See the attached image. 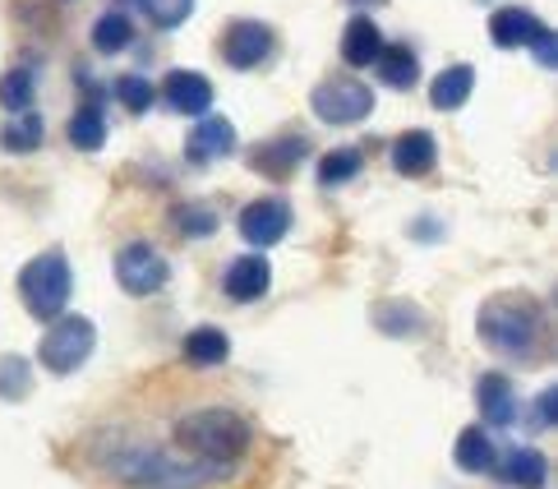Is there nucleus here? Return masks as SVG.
I'll return each mask as SVG.
<instances>
[{
	"mask_svg": "<svg viewBox=\"0 0 558 489\" xmlns=\"http://www.w3.org/2000/svg\"><path fill=\"white\" fill-rule=\"evenodd\" d=\"M277 51V33L258 19H235V24L222 33V61L231 70H258Z\"/></svg>",
	"mask_w": 558,
	"mask_h": 489,
	"instance_id": "8",
	"label": "nucleus"
},
{
	"mask_svg": "<svg viewBox=\"0 0 558 489\" xmlns=\"http://www.w3.org/2000/svg\"><path fill=\"white\" fill-rule=\"evenodd\" d=\"M116 282H121V291H130V296H157V291L171 282V264L148 241H134L116 254Z\"/></svg>",
	"mask_w": 558,
	"mask_h": 489,
	"instance_id": "7",
	"label": "nucleus"
},
{
	"mask_svg": "<svg viewBox=\"0 0 558 489\" xmlns=\"http://www.w3.org/2000/svg\"><path fill=\"white\" fill-rule=\"evenodd\" d=\"M28 388H33V365L24 356H0V398L24 402Z\"/></svg>",
	"mask_w": 558,
	"mask_h": 489,
	"instance_id": "28",
	"label": "nucleus"
},
{
	"mask_svg": "<svg viewBox=\"0 0 558 489\" xmlns=\"http://www.w3.org/2000/svg\"><path fill=\"white\" fill-rule=\"evenodd\" d=\"M475 328H481V338L489 351H498V356H512V360H531L535 346H541V305H535L531 296H517V291H504V296H494L481 305V319H475Z\"/></svg>",
	"mask_w": 558,
	"mask_h": 489,
	"instance_id": "1",
	"label": "nucleus"
},
{
	"mask_svg": "<svg viewBox=\"0 0 558 489\" xmlns=\"http://www.w3.org/2000/svg\"><path fill=\"white\" fill-rule=\"evenodd\" d=\"M268 286H272V264L264 259V254H241L231 268H227V278H222V291L231 301H258V296H268Z\"/></svg>",
	"mask_w": 558,
	"mask_h": 489,
	"instance_id": "12",
	"label": "nucleus"
},
{
	"mask_svg": "<svg viewBox=\"0 0 558 489\" xmlns=\"http://www.w3.org/2000/svg\"><path fill=\"white\" fill-rule=\"evenodd\" d=\"M535 420H541V429H549L558 420V393H554V388H545L541 402H535Z\"/></svg>",
	"mask_w": 558,
	"mask_h": 489,
	"instance_id": "33",
	"label": "nucleus"
},
{
	"mask_svg": "<svg viewBox=\"0 0 558 489\" xmlns=\"http://www.w3.org/2000/svg\"><path fill=\"white\" fill-rule=\"evenodd\" d=\"M235 152V125L227 115H198V125L190 134V158L194 162H217Z\"/></svg>",
	"mask_w": 558,
	"mask_h": 489,
	"instance_id": "14",
	"label": "nucleus"
},
{
	"mask_svg": "<svg viewBox=\"0 0 558 489\" xmlns=\"http://www.w3.org/2000/svg\"><path fill=\"white\" fill-rule=\"evenodd\" d=\"M134 42V19L125 10H107L93 24V51L97 56H121Z\"/></svg>",
	"mask_w": 558,
	"mask_h": 489,
	"instance_id": "22",
	"label": "nucleus"
},
{
	"mask_svg": "<svg viewBox=\"0 0 558 489\" xmlns=\"http://www.w3.org/2000/svg\"><path fill=\"white\" fill-rule=\"evenodd\" d=\"M374 70H378V80H384L388 88H397V93H411L415 84H421V56H415L407 42H384Z\"/></svg>",
	"mask_w": 558,
	"mask_h": 489,
	"instance_id": "17",
	"label": "nucleus"
},
{
	"mask_svg": "<svg viewBox=\"0 0 558 489\" xmlns=\"http://www.w3.org/2000/svg\"><path fill=\"white\" fill-rule=\"evenodd\" d=\"M162 102L198 121V115H208V107H213V84L198 70H171L162 80Z\"/></svg>",
	"mask_w": 558,
	"mask_h": 489,
	"instance_id": "11",
	"label": "nucleus"
},
{
	"mask_svg": "<svg viewBox=\"0 0 558 489\" xmlns=\"http://www.w3.org/2000/svg\"><path fill=\"white\" fill-rule=\"evenodd\" d=\"M227 356H231V338L222 328H194L185 338V360L194 369H213V365H222Z\"/></svg>",
	"mask_w": 558,
	"mask_h": 489,
	"instance_id": "23",
	"label": "nucleus"
},
{
	"mask_svg": "<svg viewBox=\"0 0 558 489\" xmlns=\"http://www.w3.org/2000/svg\"><path fill=\"white\" fill-rule=\"evenodd\" d=\"M305 139H272V144H264L254 152V171H264V175H272V181H282V175H291L295 167L305 162Z\"/></svg>",
	"mask_w": 558,
	"mask_h": 489,
	"instance_id": "21",
	"label": "nucleus"
},
{
	"mask_svg": "<svg viewBox=\"0 0 558 489\" xmlns=\"http://www.w3.org/2000/svg\"><path fill=\"white\" fill-rule=\"evenodd\" d=\"M116 97H121V107H125V111L144 115V111L157 102V88L144 80V74H121V80H116Z\"/></svg>",
	"mask_w": 558,
	"mask_h": 489,
	"instance_id": "30",
	"label": "nucleus"
},
{
	"mask_svg": "<svg viewBox=\"0 0 558 489\" xmlns=\"http://www.w3.org/2000/svg\"><path fill=\"white\" fill-rule=\"evenodd\" d=\"M171 218H175V227H181L185 236H213L217 231V218H213L208 204H181Z\"/></svg>",
	"mask_w": 558,
	"mask_h": 489,
	"instance_id": "31",
	"label": "nucleus"
},
{
	"mask_svg": "<svg viewBox=\"0 0 558 489\" xmlns=\"http://www.w3.org/2000/svg\"><path fill=\"white\" fill-rule=\"evenodd\" d=\"M545 28H549L545 19H541V14H531V10H522V5H504V10H494V14H489V42H494V47H504V51L531 47Z\"/></svg>",
	"mask_w": 558,
	"mask_h": 489,
	"instance_id": "10",
	"label": "nucleus"
},
{
	"mask_svg": "<svg viewBox=\"0 0 558 489\" xmlns=\"http://www.w3.org/2000/svg\"><path fill=\"white\" fill-rule=\"evenodd\" d=\"M93 346H97L93 319H84V315H61V319H51L43 346H37V360H43L51 375H74V369L88 365Z\"/></svg>",
	"mask_w": 558,
	"mask_h": 489,
	"instance_id": "5",
	"label": "nucleus"
},
{
	"mask_svg": "<svg viewBox=\"0 0 558 489\" xmlns=\"http://www.w3.org/2000/svg\"><path fill=\"white\" fill-rule=\"evenodd\" d=\"M138 10L153 28H181L194 14V0H138Z\"/></svg>",
	"mask_w": 558,
	"mask_h": 489,
	"instance_id": "29",
	"label": "nucleus"
},
{
	"mask_svg": "<svg viewBox=\"0 0 558 489\" xmlns=\"http://www.w3.org/2000/svg\"><path fill=\"white\" fill-rule=\"evenodd\" d=\"M531 51H535V61H541V70H554V65H558V42H554V28H545L541 37H535Z\"/></svg>",
	"mask_w": 558,
	"mask_h": 489,
	"instance_id": "32",
	"label": "nucleus"
},
{
	"mask_svg": "<svg viewBox=\"0 0 558 489\" xmlns=\"http://www.w3.org/2000/svg\"><path fill=\"white\" fill-rule=\"evenodd\" d=\"M33 93H37V80H33L28 65H14V70L0 74V107H5L10 115L28 111L33 107Z\"/></svg>",
	"mask_w": 558,
	"mask_h": 489,
	"instance_id": "26",
	"label": "nucleus"
},
{
	"mask_svg": "<svg viewBox=\"0 0 558 489\" xmlns=\"http://www.w3.org/2000/svg\"><path fill=\"white\" fill-rule=\"evenodd\" d=\"M70 286H74V272L61 249L37 254L19 272V296H24V309L33 319H61L70 305Z\"/></svg>",
	"mask_w": 558,
	"mask_h": 489,
	"instance_id": "4",
	"label": "nucleus"
},
{
	"mask_svg": "<svg viewBox=\"0 0 558 489\" xmlns=\"http://www.w3.org/2000/svg\"><path fill=\"white\" fill-rule=\"evenodd\" d=\"M70 144L84 148V152H97L107 144V115H102V107H97V102H84L70 115Z\"/></svg>",
	"mask_w": 558,
	"mask_h": 489,
	"instance_id": "24",
	"label": "nucleus"
},
{
	"mask_svg": "<svg viewBox=\"0 0 558 489\" xmlns=\"http://www.w3.org/2000/svg\"><path fill=\"white\" fill-rule=\"evenodd\" d=\"M250 420L235 416L227 406H204V411H190V416L175 425V443L194 453L198 462L208 466H227L235 457L250 453Z\"/></svg>",
	"mask_w": 558,
	"mask_h": 489,
	"instance_id": "2",
	"label": "nucleus"
},
{
	"mask_svg": "<svg viewBox=\"0 0 558 489\" xmlns=\"http://www.w3.org/2000/svg\"><path fill=\"white\" fill-rule=\"evenodd\" d=\"M116 480H125L130 489H204L208 480L222 476V466L208 462H175L157 448H125L111 457Z\"/></svg>",
	"mask_w": 558,
	"mask_h": 489,
	"instance_id": "3",
	"label": "nucleus"
},
{
	"mask_svg": "<svg viewBox=\"0 0 558 489\" xmlns=\"http://www.w3.org/2000/svg\"><path fill=\"white\" fill-rule=\"evenodd\" d=\"M361 167H365L361 148H332V152L318 158V181H324V185H347V181L361 175Z\"/></svg>",
	"mask_w": 558,
	"mask_h": 489,
	"instance_id": "27",
	"label": "nucleus"
},
{
	"mask_svg": "<svg viewBox=\"0 0 558 489\" xmlns=\"http://www.w3.org/2000/svg\"><path fill=\"white\" fill-rule=\"evenodd\" d=\"M471 93H475V70H471V65H448V70L434 74L429 102H434L438 111H462V107L471 102Z\"/></svg>",
	"mask_w": 558,
	"mask_h": 489,
	"instance_id": "19",
	"label": "nucleus"
},
{
	"mask_svg": "<svg viewBox=\"0 0 558 489\" xmlns=\"http://www.w3.org/2000/svg\"><path fill=\"white\" fill-rule=\"evenodd\" d=\"M351 5H384V0H351Z\"/></svg>",
	"mask_w": 558,
	"mask_h": 489,
	"instance_id": "34",
	"label": "nucleus"
},
{
	"mask_svg": "<svg viewBox=\"0 0 558 489\" xmlns=\"http://www.w3.org/2000/svg\"><path fill=\"white\" fill-rule=\"evenodd\" d=\"M378 51H384V28H378L369 14H355L342 28V61L351 70H369L378 61Z\"/></svg>",
	"mask_w": 558,
	"mask_h": 489,
	"instance_id": "15",
	"label": "nucleus"
},
{
	"mask_svg": "<svg viewBox=\"0 0 558 489\" xmlns=\"http://www.w3.org/2000/svg\"><path fill=\"white\" fill-rule=\"evenodd\" d=\"M310 107L324 125H361L365 115L374 111V88L351 80V74H332V80L314 84Z\"/></svg>",
	"mask_w": 558,
	"mask_h": 489,
	"instance_id": "6",
	"label": "nucleus"
},
{
	"mask_svg": "<svg viewBox=\"0 0 558 489\" xmlns=\"http://www.w3.org/2000/svg\"><path fill=\"white\" fill-rule=\"evenodd\" d=\"M291 231V204L268 194V199H254L241 208V236L254 245V249H272Z\"/></svg>",
	"mask_w": 558,
	"mask_h": 489,
	"instance_id": "9",
	"label": "nucleus"
},
{
	"mask_svg": "<svg viewBox=\"0 0 558 489\" xmlns=\"http://www.w3.org/2000/svg\"><path fill=\"white\" fill-rule=\"evenodd\" d=\"M452 457H457V466H462L466 476H485V472H494L498 448H494V439L485 435L481 425H471V429H462V435H457Z\"/></svg>",
	"mask_w": 558,
	"mask_h": 489,
	"instance_id": "20",
	"label": "nucleus"
},
{
	"mask_svg": "<svg viewBox=\"0 0 558 489\" xmlns=\"http://www.w3.org/2000/svg\"><path fill=\"white\" fill-rule=\"evenodd\" d=\"M392 167L402 175H429L438 167V139L429 130H407L402 139L392 144Z\"/></svg>",
	"mask_w": 558,
	"mask_h": 489,
	"instance_id": "16",
	"label": "nucleus"
},
{
	"mask_svg": "<svg viewBox=\"0 0 558 489\" xmlns=\"http://www.w3.org/2000/svg\"><path fill=\"white\" fill-rule=\"evenodd\" d=\"M43 139H47V125L37 111H19L14 121L0 130V148L5 152H33V148H43Z\"/></svg>",
	"mask_w": 558,
	"mask_h": 489,
	"instance_id": "25",
	"label": "nucleus"
},
{
	"mask_svg": "<svg viewBox=\"0 0 558 489\" xmlns=\"http://www.w3.org/2000/svg\"><path fill=\"white\" fill-rule=\"evenodd\" d=\"M494 466H498V476H504V485H512V489H545V480H549V462H545V453H535V448H512V453Z\"/></svg>",
	"mask_w": 558,
	"mask_h": 489,
	"instance_id": "18",
	"label": "nucleus"
},
{
	"mask_svg": "<svg viewBox=\"0 0 558 489\" xmlns=\"http://www.w3.org/2000/svg\"><path fill=\"white\" fill-rule=\"evenodd\" d=\"M475 406H481L485 425L508 429V425L517 420V393H512V379H508V375H481V379H475Z\"/></svg>",
	"mask_w": 558,
	"mask_h": 489,
	"instance_id": "13",
	"label": "nucleus"
}]
</instances>
